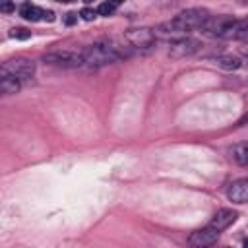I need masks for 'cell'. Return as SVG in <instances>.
I'll use <instances>...</instances> for the list:
<instances>
[{
	"label": "cell",
	"instance_id": "cell-15",
	"mask_svg": "<svg viewBox=\"0 0 248 248\" xmlns=\"http://www.w3.org/2000/svg\"><path fill=\"white\" fill-rule=\"evenodd\" d=\"M10 37H12V39L25 41V39H29V37H31V31H27V29H23V27H14V29L10 31Z\"/></svg>",
	"mask_w": 248,
	"mask_h": 248
},
{
	"label": "cell",
	"instance_id": "cell-3",
	"mask_svg": "<svg viewBox=\"0 0 248 248\" xmlns=\"http://www.w3.org/2000/svg\"><path fill=\"white\" fill-rule=\"evenodd\" d=\"M83 52V62L91 68H99V66H107L112 64L116 60H120L124 56V52L114 45V43H95L89 45L87 48L81 50Z\"/></svg>",
	"mask_w": 248,
	"mask_h": 248
},
{
	"label": "cell",
	"instance_id": "cell-9",
	"mask_svg": "<svg viewBox=\"0 0 248 248\" xmlns=\"http://www.w3.org/2000/svg\"><path fill=\"white\" fill-rule=\"evenodd\" d=\"M227 198L232 203H248V178H238L231 182L227 190Z\"/></svg>",
	"mask_w": 248,
	"mask_h": 248
},
{
	"label": "cell",
	"instance_id": "cell-5",
	"mask_svg": "<svg viewBox=\"0 0 248 248\" xmlns=\"http://www.w3.org/2000/svg\"><path fill=\"white\" fill-rule=\"evenodd\" d=\"M0 74H12V76L19 78L21 81H25V79H31L33 78L35 64L29 58H14V60H8V62L2 64Z\"/></svg>",
	"mask_w": 248,
	"mask_h": 248
},
{
	"label": "cell",
	"instance_id": "cell-10",
	"mask_svg": "<svg viewBox=\"0 0 248 248\" xmlns=\"http://www.w3.org/2000/svg\"><path fill=\"white\" fill-rule=\"evenodd\" d=\"M236 217H238V213H236L234 209H219V211L211 217L209 225H211V227H215V229L221 232V231L229 229V227L236 221Z\"/></svg>",
	"mask_w": 248,
	"mask_h": 248
},
{
	"label": "cell",
	"instance_id": "cell-21",
	"mask_svg": "<svg viewBox=\"0 0 248 248\" xmlns=\"http://www.w3.org/2000/svg\"><path fill=\"white\" fill-rule=\"evenodd\" d=\"M240 54H242V56H244V60L248 62V45H246V46H240Z\"/></svg>",
	"mask_w": 248,
	"mask_h": 248
},
{
	"label": "cell",
	"instance_id": "cell-11",
	"mask_svg": "<svg viewBox=\"0 0 248 248\" xmlns=\"http://www.w3.org/2000/svg\"><path fill=\"white\" fill-rule=\"evenodd\" d=\"M213 62L219 66V68H223V70H238L240 66H242V60L238 58V56H232V54H219V56H215L213 58Z\"/></svg>",
	"mask_w": 248,
	"mask_h": 248
},
{
	"label": "cell",
	"instance_id": "cell-13",
	"mask_svg": "<svg viewBox=\"0 0 248 248\" xmlns=\"http://www.w3.org/2000/svg\"><path fill=\"white\" fill-rule=\"evenodd\" d=\"M43 14H45V10L37 8V6L31 4V2H25V4L19 8V16L25 17L27 21H39V19H43Z\"/></svg>",
	"mask_w": 248,
	"mask_h": 248
},
{
	"label": "cell",
	"instance_id": "cell-22",
	"mask_svg": "<svg viewBox=\"0 0 248 248\" xmlns=\"http://www.w3.org/2000/svg\"><path fill=\"white\" fill-rule=\"evenodd\" d=\"M56 2H60V4H72V2H76V0H56Z\"/></svg>",
	"mask_w": 248,
	"mask_h": 248
},
{
	"label": "cell",
	"instance_id": "cell-14",
	"mask_svg": "<svg viewBox=\"0 0 248 248\" xmlns=\"http://www.w3.org/2000/svg\"><path fill=\"white\" fill-rule=\"evenodd\" d=\"M232 159L238 165H248V141L246 143H238L232 147Z\"/></svg>",
	"mask_w": 248,
	"mask_h": 248
},
{
	"label": "cell",
	"instance_id": "cell-19",
	"mask_svg": "<svg viewBox=\"0 0 248 248\" xmlns=\"http://www.w3.org/2000/svg\"><path fill=\"white\" fill-rule=\"evenodd\" d=\"M76 21H78V14L68 12V14H66V17H64V23H66V25H74Z\"/></svg>",
	"mask_w": 248,
	"mask_h": 248
},
{
	"label": "cell",
	"instance_id": "cell-23",
	"mask_svg": "<svg viewBox=\"0 0 248 248\" xmlns=\"http://www.w3.org/2000/svg\"><path fill=\"white\" fill-rule=\"evenodd\" d=\"M110 2H112V4H114V6H118V4H122V2H124V0H110Z\"/></svg>",
	"mask_w": 248,
	"mask_h": 248
},
{
	"label": "cell",
	"instance_id": "cell-12",
	"mask_svg": "<svg viewBox=\"0 0 248 248\" xmlns=\"http://www.w3.org/2000/svg\"><path fill=\"white\" fill-rule=\"evenodd\" d=\"M21 87V79L12 76V74H2V79H0V89L2 93L6 95H12V93H17Z\"/></svg>",
	"mask_w": 248,
	"mask_h": 248
},
{
	"label": "cell",
	"instance_id": "cell-24",
	"mask_svg": "<svg viewBox=\"0 0 248 248\" xmlns=\"http://www.w3.org/2000/svg\"><path fill=\"white\" fill-rule=\"evenodd\" d=\"M238 2H240L242 6H248V0H238Z\"/></svg>",
	"mask_w": 248,
	"mask_h": 248
},
{
	"label": "cell",
	"instance_id": "cell-18",
	"mask_svg": "<svg viewBox=\"0 0 248 248\" xmlns=\"http://www.w3.org/2000/svg\"><path fill=\"white\" fill-rule=\"evenodd\" d=\"M0 10H2L4 14H10V12H14V10H16V6H14V2H12V0H2Z\"/></svg>",
	"mask_w": 248,
	"mask_h": 248
},
{
	"label": "cell",
	"instance_id": "cell-8",
	"mask_svg": "<svg viewBox=\"0 0 248 248\" xmlns=\"http://www.w3.org/2000/svg\"><path fill=\"white\" fill-rule=\"evenodd\" d=\"M217 238H219V231H217L215 227L207 225V227H203V229L192 232L190 238H188V244H190V246H196V248H203V246L215 244Z\"/></svg>",
	"mask_w": 248,
	"mask_h": 248
},
{
	"label": "cell",
	"instance_id": "cell-4",
	"mask_svg": "<svg viewBox=\"0 0 248 248\" xmlns=\"http://www.w3.org/2000/svg\"><path fill=\"white\" fill-rule=\"evenodd\" d=\"M43 60L46 64L60 66V68H78V66L85 64L81 50H54V52L45 54Z\"/></svg>",
	"mask_w": 248,
	"mask_h": 248
},
{
	"label": "cell",
	"instance_id": "cell-20",
	"mask_svg": "<svg viewBox=\"0 0 248 248\" xmlns=\"http://www.w3.org/2000/svg\"><path fill=\"white\" fill-rule=\"evenodd\" d=\"M43 19H45V21H54V12H50V10H45V14H43Z\"/></svg>",
	"mask_w": 248,
	"mask_h": 248
},
{
	"label": "cell",
	"instance_id": "cell-17",
	"mask_svg": "<svg viewBox=\"0 0 248 248\" xmlns=\"http://www.w3.org/2000/svg\"><path fill=\"white\" fill-rule=\"evenodd\" d=\"M97 14H99V12H95V10H91V8H83V10L79 12V16H81L85 21H93V19L97 17Z\"/></svg>",
	"mask_w": 248,
	"mask_h": 248
},
{
	"label": "cell",
	"instance_id": "cell-25",
	"mask_svg": "<svg viewBox=\"0 0 248 248\" xmlns=\"http://www.w3.org/2000/svg\"><path fill=\"white\" fill-rule=\"evenodd\" d=\"M242 244H244V246H248V238H244V242H242Z\"/></svg>",
	"mask_w": 248,
	"mask_h": 248
},
{
	"label": "cell",
	"instance_id": "cell-7",
	"mask_svg": "<svg viewBox=\"0 0 248 248\" xmlns=\"http://www.w3.org/2000/svg\"><path fill=\"white\" fill-rule=\"evenodd\" d=\"M126 39L136 48H149L155 45V31L149 27H136L126 31Z\"/></svg>",
	"mask_w": 248,
	"mask_h": 248
},
{
	"label": "cell",
	"instance_id": "cell-6",
	"mask_svg": "<svg viewBox=\"0 0 248 248\" xmlns=\"http://www.w3.org/2000/svg\"><path fill=\"white\" fill-rule=\"evenodd\" d=\"M202 46V43L194 37H178L174 41H170V48H169V54L172 58H186V56H192L194 52H198Z\"/></svg>",
	"mask_w": 248,
	"mask_h": 248
},
{
	"label": "cell",
	"instance_id": "cell-1",
	"mask_svg": "<svg viewBox=\"0 0 248 248\" xmlns=\"http://www.w3.org/2000/svg\"><path fill=\"white\" fill-rule=\"evenodd\" d=\"M209 17V12L203 8H188L184 12H180L178 16H174L170 21H165L161 25H157V33L165 35V37H182L188 31L194 29H202V25L205 23V19Z\"/></svg>",
	"mask_w": 248,
	"mask_h": 248
},
{
	"label": "cell",
	"instance_id": "cell-16",
	"mask_svg": "<svg viewBox=\"0 0 248 248\" xmlns=\"http://www.w3.org/2000/svg\"><path fill=\"white\" fill-rule=\"evenodd\" d=\"M114 10H116V6L108 0V2H103V4L99 6V10H97V12H99L101 16H107V17H108V16H112V12H114Z\"/></svg>",
	"mask_w": 248,
	"mask_h": 248
},
{
	"label": "cell",
	"instance_id": "cell-26",
	"mask_svg": "<svg viewBox=\"0 0 248 248\" xmlns=\"http://www.w3.org/2000/svg\"><path fill=\"white\" fill-rule=\"evenodd\" d=\"M83 2H85V4H91V2H95V0H83Z\"/></svg>",
	"mask_w": 248,
	"mask_h": 248
},
{
	"label": "cell",
	"instance_id": "cell-2",
	"mask_svg": "<svg viewBox=\"0 0 248 248\" xmlns=\"http://www.w3.org/2000/svg\"><path fill=\"white\" fill-rule=\"evenodd\" d=\"M202 31L217 39H238L242 31V19L232 16H209L202 25Z\"/></svg>",
	"mask_w": 248,
	"mask_h": 248
}]
</instances>
